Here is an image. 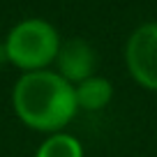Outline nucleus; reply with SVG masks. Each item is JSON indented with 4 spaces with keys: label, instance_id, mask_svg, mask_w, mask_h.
<instances>
[{
    "label": "nucleus",
    "instance_id": "obj_1",
    "mask_svg": "<svg viewBox=\"0 0 157 157\" xmlns=\"http://www.w3.org/2000/svg\"><path fill=\"white\" fill-rule=\"evenodd\" d=\"M12 106L25 127L46 136L65 132L78 113L74 86L53 69L21 74L12 88Z\"/></svg>",
    "mask_w": 157,
    "mask_h": 157
},
{
    "label": "nucleus",
    "instance_id": "obj_2",
    "mask_svg": "<svg viewBox=\"0 0 157 157\" xmlns=\"http://www.w3.org/2000/svg\"><path fill=\"white\" fill-rule=\"evenodd\" d=\"M60 44H63V39L56 25H51L46 19H37V16L19 21L5 37L7 60L21 72L49 69L51 63H56Z\"/></svg>",
    "mask_w": 157,
    "mask_h": 157
},
{
    "label": "nucleus",
    "instance_id": "obj_3",
    "mask_svg": "<svg viewBox=\"0 0 157 157\" xmlns=\"http://www.w3.org/2000/svg\"><path fill=\"white\" fill-rule=\"evenodd\" d=\"M125 67L136 86L157 93V21L132 30L125 42Z\"/></svg>",
    "mask_w": 157,
    "mask_h": 157
},
{
    "label": "nucleus",
    "instance_id": "obj_4",
    "mask_svg": "<svg viewBox=\"0 0 157 157\" xmlns=\"http://www.w3.org/2000/svg\"><path fill=\"white\" fill-rule=\"evenodd\" d=\"M95 69H97V53L90 42L81 37H72L60 44V51L56 56V72L65 81L78 86L81 81L95 76Z\"/></svg>",
    "mask_w": 157,
    "mask_h": 157
},
{
    "label": "nucleus",
    "instance_id": "obj_5",
    "mask_svg": "<svg viewBox=\"0 0 157 157\" xmlns=\"http://www.w3.org/2000/svg\"><path fill=\"white\" fill-rule=\"evenodd\" d=\"M76 93V106L78 111H90L97 113L102 109H106L113 99V83L104 76H90L86 81H81L78 86H74Z\"/></svg>",
    "mask_w": 157,
    "mask_h": 157
},
{
    "label": "nucleus",
    "instance_id": "obj_6",
    "mask_svg": "<svg viewBox=\"0 0 157 157\" xmlns=\"http://www.w3.org/2000/svg\"><path fill=\"white\" fill-rule=\"evenodd\" d=\"M35 157H86L83 143L69 132H56L49 134L39 143Z\"/></svg>",
    "mask_w": 157,
    "mask_h": 157
},
{
    "label": "nucleus",
    "instance_id": "obj_7",
    "mask_svg": "<svg viewBox=\"0 0 157 157\" xmlns=\"http://www.w3.org/2000/svg\"><path fill=\"white\" fill-rule=\"evenodd\" d=\"M5 63H10V60H7V49H5V42H0V67Z\"/></svg>",
    "mask_w": 157,
    "mask_h": 157
}]
</instances>
